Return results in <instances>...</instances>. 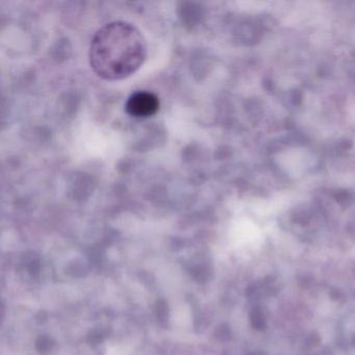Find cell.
Instances as JSON below:
<instances>
[{
  "label": "cell",
  "mask_w": 355,
  "mask_h": 355,
  "mask_svg": "<svg viewBox=\"0 0 355 355\" xmlns=\"http://www.w3.org/2000/svg\"><path fill=\"white\" fill-rule=\"evenodd\" d=\"M147 43L141 30L127 21H113L97 30L91 43V67L107 80L129 78L143 65Z\"/></svg>",
  "instance_id": "cell-1"
},
{
  "label": "cell",
  "mask_w": 355,
  "mask_h": 355,
  "mask_svg": "<svg viewBox=\"0 0 355 355\" xmlns=\"http://www.w3.org/2000/svg\"><path fill=\"white\" fill-rule=\"evenodd\" d=\"M160 109V99L148 91H138L127 99L125 109L135 118H148L156 113Z\"/></svg>",
  "instance_id": "cell-2"
}]
</instances>
